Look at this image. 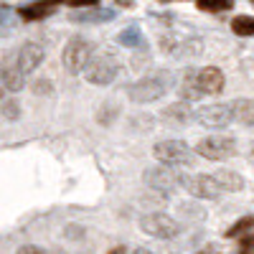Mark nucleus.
I'll list each match as a JSON object with an SVG mask.
<instances>
[{
    "label": "nucleus",
    "instance_id": "f257e3e1",
    "mask_svg": "<svg viewBox=\"0 0 254 254\" xmlns=\"http://www.w3.org/2000/svg\"><path fill=\"white\" fill-rule=\"evenodd\" d=\"M224 71L216 69V66H203V69H188L183 74V81H181V99H201L206 94H219L224 89Z\"/></svg>",
    "mask_w": 254,
    "mask_h": 254
},
{
    "label": "nucleus",
    "instance_id": "f03ea898",
    "mask_svg": "<svg viewBox=\"0 0 254 254\" xmlns=\"http://www.w3.org/2000/svg\"><path fill=\"white\" fill-rule=\"evenodd\" d=\"M171 89H173V74L155 71V74H147V76L137 79L135 84H130L127 87V97L135 104H150V102H158L160 97H165Z\"/></svg>",
    "mask_w": 254,
    "mask_h": 254
},
{
    "label": "nucleus",
    "instance_id": "7ed1b4c3",
    "mask_svg": "<svg viewBox=\"0 0 254 254\" xmlns=\"http://www.w3.org/2000/svg\"><path fill=\"white\" fill-rule=\"evenodd\" d=\"M84 79H87L89 84H94V87H107V84H112L120 74V61L110 54V51H104V54H97L89 59V64L84 66Z\"/></svg>",
    "mask_w": 254,
    "mask_h": 254
},
{
    "label": "nucleus",
    "instance_id": "20e7f679",
    "mask_svg": "<svg viewBox=\"0 0 254 254\" xmlns=\"http://www.w3.org/2000/svg\"><path fill=\"white\" fill-rule=\"evenodd\" d=\"M153 155L171 168H183V165H193L196 163V153L193 147L183 140H160L153 147Z\"/></svg>",
    "mask_w": 254,
    "mask_h": 254
},
{
    "label": "nucleus",
    "instance_id": "39448f33",
    "mask_svg": "<svg viewBox=\"0 0 254 254\" xmlns=\"http://www.w3.org/2000/svg\"><path fill=\"white\" fill-rule=\"evenodd\" d=\"M196 153L206 160H226V158H234L237 155V140L229 137V135H211L203 137L196 145Z\"/></svg>",
    "mask_w": 254,
    "mask_h": 254
},
{
    "label": "nucleus",
    "instance_id": "423d86ee",
    "mask_svg": "<svg viewBox=\"0 0 254 254\" xmlns=\"http://www.w3.org/2000/svg\"><path fill=\"white\" fill-rule=\"evenodd\" d=\"M94 56V44L92 41H87V38H71L69 44H66V49H64V66H66V71H71V74H79V71H84V66L89 64V59Z\"/></svg>",
    "mask_w": 254,
    "mask_h": 254
},
{
    "label": "nucleus",
    "instance_id": "0eeeda50",
    "mask_svg": "<svg viewBox=\"0 0 254 254\" xmlns=\"http://www.w3.org/2000/svg\"><path fill=\"white\" fill-rule=\"evenodd\" d=\"M140 229L155 239H173L181 234V224L168 214H145L140 219Z\"/></svg>",
    "mask_w": 254,
    "mask_h": 254
},
{
    "label": "nucleus",
    "instance_id": "6e6552de",
    "mask_svg": "<svg viewBox=\"0 0 254 254\" xmlns=\"http://www.w3.org/2000/svg\"><path fill=\"white\" fill-rule=\"evenodd\" d=\"M178 186H183L190 196L206 198V201H216L224 190L214 181V176H178Z\"/></svg>",
    "mask_w": 254,
    "mask_h": 254
},
{
    "label": "nucleus",
    "instance_id": "1a4fd4ad",
    "mask_svg": "<svg viewBox=\"0 0 254 254\" xmlns=\"http://www.w3.org/2000/svg\"><path fill=\"white\" fill-rule=\"evenodd\" d=\"M196 122H201L203 127H214V130L231 125V122H234V120H231V104H229V102L206 104L203 110L196 112Z\"/></svg>",
    "mask_w": 254,
    "mask_h": 254
},
{
    "label": "nucleus",
    "instance_id": "9d476101",
    "mask_svg": "<svg viewBox=\"0 0 254 254\" xmlns=\"http://www.w3.org/2000/svg\"><path fill=\"white\" fill-rule=\"evenodd\" d=\"M13 59L18 64L20 74L26 76V74H31V71H36L41 66V61H44V49H41L38 44H23L13 54Z\"/></svg>",
    "mask_w": 254,
    "mask_h": 254
},
{
    "label": "nucleus",
    "instance_id": "9b49d317",
    "mask_svg": "<svg viewBox=\"0 0 254 254\" xmlns=\"http://www.w3.org/2000/svg\"><path fill=\"white\" fill-rule=\"evenodd\" d=\"M145 183L153 190H158V193H171V190L178 186V176L173 171H165V168H147Z\"/></svg>",
    "mask_w": 254,
    "mask_h": 254
},
{
    "label": "nucleus",
    "instance_id": "f8f14e48",
    "mask_svg": "<svg viewBox=\"0 0 254 254\" xmlns=\"http://www.w3.org/2000/svg\"><path fill=\"white\" fill-rule=\"evenodd\" d=\"M0 76H3V84H5L8 92H20V89H23V84H26V76L20 74V69H18V64H15L13 56L0 59Z\"/></svg>",
    "mask_w": 254,
    "mask_h": 254
},
{
    "label": "nucleus",
    "instance_id": "ddd939ff",
    "mask_svg": "<svg viewBox=\"0 0 254 254\" xmlns=\"http://www.w3.org/2000/svg\"><path fill=\"white\" fill-rule=\"evenodd\" d=\"M59 5H61V0H38V3L23 5L18 10V15L23 20H41V18H49Z\"/></svg>",
    "mask_w": 254,
    "mask_h": 254
},
{
    "label": "nucleus",
    "instance_id": "4468645a",
    "mask_svg": "<svg viewBox=\"0 0 254 254\" xmlns=\"http://www.w3.org/2000/svg\"><path fill=\"white\" fill-rule=\"evenodd\" d=\"M229 104H231V120L247 127H254V99H234Z\"/></svg>",
    "mask_w": 254,
    "mask_h": 254
},
{
    "label": "nucleus",
    "instance_id": "2eb2a0df",
    "mask_svg": "<svg viewBox=\"0 0 254 254\" xmlns=\"http://www.w3.org/2000/svg\"><path fill=\"white\" fill-rule=\"evenodd\" d=\"M214 181L219 183V188L224 193H237V190L244 188V178L237 173V171H219V173H211Z\"/></svg>",
    "mask_w": 254,
    "mask_h": 254
},
{
    "label": "nucleus",
    "instance_id": "dca6fc26",
    "mask_svg": "<svg viewBox=\"0 0 254 254\" xmlns=\"http://www.w3.org/2000/svg\"><path fill=\"white\" fill-rule=\"evenodd\" d=\"M190 115H193V112L188 110L186 102H176V104H171V107L163 110V120L173 122V125H186V122H190V120H193Z\"/></svg>",
    "mask_w": 254,
    "mask_h": 254
},
{
    "label": "nucleus",
    "instance_id": "f3484780",
    "mask_svg": "<svg viewBox=\"0 0 254 254\" xmlns=\"http://www.w3.org/2000/svg\"><path fill=\"white\" fill-rule=\"evenodd\" d=\"M254 229V214H249V216H242L234 226H229L226 229V237L229 239H239V237H244V234H249V231Z\"/></svg>",
    "mask_w": 254,
    "mask_h": 254
},
{
    "label": "nucleus",
    "instance_id": "a211bd4d",
    "mask_svg": "<svg viewBox=\"0 0 254 254\" xmlns=\"http://www.w3.org/2000/svg\"><path fill=\"white\" fill-rule=\"evenodd\" d=\"M231 31L237 36H254V15H237L231 20Z\"/></svg>",
    "mask_w": 254,
    "mask_h": 254
},
{
    "label": "nucleus",
    "instance_id": "6ab92c4d",
    "mask_svg": "<svg viewBox=\"0 0 254 254\" xmlns=\"http://www.w3.org/2000/svg\"><path fill=\"white\" fill-rule=\"evenodd\" d=\"M196 5L206 13H221V10H229L231 5V0H196Z\"/></svg>",
    "mask_w": 254,
    "mask_h": 254
},
{
    "label": "nucleus",
    "instance_id": "aec40b11",
    "mask_svg": "<svg viewBox=\"0 0 254 254\" xmlns=\"http://www.w3.org/2000/svg\"><path fill=\"white\" fill-rule=\"evenodd\" d=\"M3 115H5L8 120H18V115H20L18 102H13V99H5V102H3Z\"/></svg>",
    "mask_w": 254,
    "mask_h": 254
},
{
    "label": "nucleus",
    "instance_id": "412c9836",
    "mask_svg": "<svg viewBox=\"0 0 254 254\" xmlns=\"http://www.w3.org/2000/svg\"><path fill=\"white\" fill-rule=\"evenodd\" d=\"M15 254H46L41 247H36V244H26V247H20Z\"/></svg>",
    "mask_w": 254,
    "mask_h": 254
},
{
    "label": "nucleus",
    "instance_id": "4be33fe9",
    "mask_svg": "<svg viewBox=\"0 0 254 254\" xmlns=\"http://www.w3.org/2000/svg\"><path fill=\"white\" fill-rule=\"evenodd\" d=\"M66 234H69V239H81V237H84V229H79V226H66Z\"/></svg>",
    "mask_w": 254,
    "mask_h": 254
},
{
    "label": "nucleus",
    "instance_id": "5701e85b",
    "mask_svg": "<svg viewBox=\"0 0 254 254\" xmlns=\"http://www.w3.org/2000/svg\"><path fill=\"white\" fill-rule=\"evenodd\" d=\"M247 239H242V252H249L254 249V234H244Z\"/></svg>",
    "mask_w": 254,
    "mask_h": 254
},
{
    "label": "nucleus",
    "instance_id": "b1692460",
    "mask_svg": "<svg viewBox=\"0 0 254 254\" xmlns=\"http://www.w3.org/2000/svg\"><path fill=\"white\" fill-rule=\"evenodd\" d=\"M94 3H99V0H69V5H74V8H79V5H94Z\"/></svg>",
    "mask_w": 254,
    "mask_h": 254
},
{
    "label": "nucleus",
    "instance_id": "393cba45",
    "mask_svg": "<svg viewBox=\"0 0 254 254\" xmlns=\"http://www.w3.org/2000/svg\"><path fill=\"white\" fill-rule=\"evenodd\" d=\"M33 89L36 92H51V84L49 81H38V84H33Z\"/></svg>",
    "mask_w": 254,
    "mask_h": 254
},
{
    "label": "nucleus",
    "instance_id": "a878e982",
    "mask_svg": "<svg viewBox=\"0 0 254 254\" xmlns=\"http://www.w3.org/2000/svg\"><path fill=\"white\" fill-rule=\"evenodd\" d=\"M107 254H130V249H127V247H112Z\"/></svg>",
    "mask_w": 254,
    "mask_h": 254
},
{
    "label": "nucleus",
    "instance_id": "bb28decb",
    "mask_svg": "<svg viewBox=\"0 0 254 254\" xmlns=\"http://www.w3.org/2000/svg\"><path fill=\"white\" fill-rule=\"evenodd\" d=\"M8 97V89H5V84H3V76H0V99H5Z\"/></svg>",
    "mask_w": 254,
    "mask_h": 254
},
{
    "label": "nucleus",
    "instance_id": "cd10ccee",
    "mask_svg": "<svg viewBox=\"0 0 254 254\" xmlns=\"http://www.w3.org/2000/svg\"><path fill=\"white\" fill-rule=\"evenodd\" d=\"M130 254H155V252H150V249H130Z\"/></svg>",
    "mask_w": 254,
    "mask_h": 254
},
{
    "label": "nucleus",
    "instance_id": "c85d7f7f",
    "mask_svg": "<svg viewBox=\"0 0 254 254\" xmlns=\"http://www.w3.org/2000/svg\"><path fill=\"white\" fill-rule=\"evenodd\" d=\"M247 160H249V163H252V165H254V145H252V147H249V153H247Z\"/></svg>",
    "mask_w": 254,
    "mask_h": 254
},
{
    "label": "nucleus",
    "instance_id": "c756f323",
    "mask_svg": "<svg viewBox=\"0 0 254 254\" xmlns=\"http://www.w3.org/2000/svg\"><path fill=\"white\" fill-rule=\"evenodd\" d=\"M165 3H168V0H165Z\"/></svg>",
    "mask_w": 254,
    "mask_h": 254
}]
</instances>
